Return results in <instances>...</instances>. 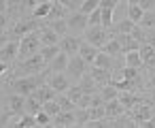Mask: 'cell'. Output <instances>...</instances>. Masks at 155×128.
Returning <instances> with one entry per match:
<instances>
[{"instance_id": "obj_33", "label": "cell", "mask_w": 155, "mask_h": 128, "mask_svg": "<svg viewBox=\"0 0 155 128\" xmlns=\"http://www.w3.org/2000/svg\"><path fill=\"white\" fill-rule=\"evenodd\" d=\"M81 88H83V92H89V94L96 92V81H94V77H91L89 73H85V75L81 77Z\"/></svg>"}, {"instance_id": "obj_14", "label": "cell", "mask_w": 155, "mask_h": 128, "mask_svg": "<svg viewBox=\"0 0 155 128\" xmlns=\"http://www.w3.org/2000/svg\"><path fill=\"white\" fill-rule=\"evenodd\" d=\"M49 85H51L55 92H66V90L70 88V81H68V77H66L64 73H55V75H51Z\"/></svg>"}, {"instance_id": "obj_9", "label": "cell", "mask_w": 155, "mask_h": 128, "mask_svg": "<svg viewBox=\"0 0 155 128\" xmlns=\"http://www.w3.org/2000/svg\"><path fill=\"white\" fill-rule=\"evenodd\" d=\"M58 45H60V51H64L66 56H74V54L79 51L81 41H79L77 36H66V34H64V36L60 39V43H58Z\"/></svg>"}, {"instance_id": "obj_27", "label": "cell", "mask_w": 155, "mask_h": 128, "mask_svg": "<svg viewBox=\"0 0 155 128\" xmlns=\"http://www.w3.org/2000/svg\"><path fill=\"white\" fill-rule=\"evenodd\" d=\"M149 117H153V115H151V107H147V105L138 107V105H136V109H134V122L140 124V122H144V119H149Z\"/></svg>"}, {"instance_id": "obj_49", "label": "cell", "mask_w": 155, "mask_h": 128, "mask_svg": "<svg viewBox=\"0 0 155 128\" xmlns=\"http://www.w3.org/2000/svg\"><path fill=\"white\" fill-rule=\"evenodd\" d=\"M89 102H91V94H89V92H83V96L79 98L77 107H83V109H87V107H89Z\"/></svg>"}, {"instance_id": "obj_52", "label": "cell", "mask_w": 155, "mask_h": 128, "mask_svg": "<svg viewBox=\"0 0 155 128\" xmlns=\"http://www.w3.org/2000/svg\"><path fill=\"white\" fill-rule=\"evenodd\" d=\"M21 2H24V7H26V9H34L36 5H41V2H43V0H21Z\"/></svg>"}, {"instance_id": "obj_20", "label": "cell", "mask_w": 155, "mask_h": 128, "mask_svg": "<svg viewBox=\"0 0 155 128\" xmlns=\"http://www.w3.org/2000/svg\"><path fill=\"white\" fill-rule=\"evenodd\" d=\"M41 109H43V102L36 98V94H34V92H32V94H28V96H26V107H24V111H28V113L36 115Z\"/></svg>"}, {"instance_id": "obj_50", "label": "cell", "mask_w": 155, "mask_h": 128, "mask_svg": "<svg viewBox=\"0 0 155 128\" xmlns=\"http://www.w3.org/2000/svg\"><path fill=\"white\" fill-rule=\"evenodd\" d=\"M138 7H140L142 11H153L155 0H138Z\"/></svg>"}, {"instance_id": "obj_11", "label": "cell", "mask_w": 155, "mask_h": 128, "mask_svg": "<svg viewBox=\"0 0 155 128\" xmlns=\"http://www.w3.org/2000/svg\"><path fill=\"white\" fill-rule=\"evenodd\" d=\"M51 126H77V119H74V111H60L58 115H53L51 119Z\"/></svg>"}, {"instance_id": "obj_4", "label": "cell", "mask_w": 155, "mask_h": 128, "mask_svg": "<svg viewBox=\"0 0 155 128\" xmlns=\"http://www.w3.org/2000/svg\"><path fill=\"white\" fill-rule=\"evenodd\" d=\"M85 41L91 43L94 47H104V43L108 41V32L102 24L100 26H89L87 32H85Z\"/></svg>"}, {"instance_id": "obj_15", "label": "cell", "mask_w": 155, "mask_h": 128, "mask_svg": "<svg viewBox=\"0 0 155 128\" xmlns=\"http://www.w3.org/2000/svg\"><path fill=\"white\" fill-rule=\"evenodd\" d=\"M104 113H106V117H110V119H117V117L123 113V105L119 102V98L106 100V102H104Z\"/></svg>"}, {"instance_id": "obj_55", "label": "cell", "mask_w": 155, "mask_h": 128, "mask_svg": "<svg viewBox=\"0 0 155 128\" xmlns=\"http://www.w3.org/2000/svg\"><path fill=\"white\" fill-rule=\"evenodd\" d=\"M0 13H7V0H0Z\"/></svg>"}, {"instance_id": "obj_53", "label": "cell", "mask_w": 155, "mask_h": 128, "mask_svg": "<svg viewBox=\"0 0 155 128\" xmlns=\"http://www.w3.org/2000/svg\"><path fill=\"white\" fill-rule=\"evenodd\" d=\"M7 41H11V36H9V32H2V30H0V47H2Z\"/></svg>"}, {"instance_id": "obj_48", "label": "cell", "mask_w": 155, "mask_h": 128, "mask_svg": "<svg viewBox=\"0 0 155 128\" xmlns=\"http://www.w3.org/2000/svg\"><path fill=\"white\" fill-rule=\"evenodd\" d=\"M130 36H132V39H136L138 43H144V41H147V36H144V32H142V28H138V26H134V28H132V32H130Z\"/></svg>"}, {"instance_id": "obj_30", "label": "cell", "mask_w": 155, "mask_h": 128, "mask_svg": "<svg viewBox=\"0 0 155 128\" xmlns=\"http://www.w3.org/2000/svg\"><path fill=\"white\" fill-rule=\"evenodd\" d=\"M11 126H17V128H32V126H36V117H34L32 113H26V115H21L15 124H11Z\"/></svg>"}, {"instance_id": "obj_3", "label": "cell", "mask_w": 155, "mask_h": 128, "mask_svg": "<svg viewBox=\"0 0 155 128\" xmlns=\"http://www.w3.org/2000/svg\"><path fill=\"white\" fill-rule=\"evenodd\" d=\"M45 66H47V62H45V60H43V56L36 51V54H32V56L24 58V62L19 64V71H21L24 75H34V73H41Z\"/></svg>"}, {"instance_id": "obj_16", "label": "cell", "mask_w": 155, "mask_h": 128, "mask_svg": "<svg viewBox=\"0 0 155 128\" xmlns=\"http://www.w3.org/2000/svg\"><path fill=\"white\" fill-rule=\"evenodd\" d=\"M34 94H36V98L41 100V102H47V100H53L55 96H58V92L49 85V83H41L36 90H34Z\"/></svg>"}, {"instance_id": "obj_19", "label": "cell", "mask_w": 155, "mask_h": 128, "mask_svg": "<svg viewBox=\"0 0 155 128\" xmlns=\"http://www.w3.org/2000/svg\"><path fill=\"white\" fill-rule=\"evenodd\" d=\"M66 13H68V9H66L64 5H60L58 0H53V2H51V11H49V15H47V22H51V19H64Z\"/></svg>"}, {"instance_id": "obj_26", "label": "cell", "mask_w": 155, "mask_h": 128, "mask_svg": "<svg viewBox=\"0 0 155 128\" xmlns=\"http://www.w3.org/2000/svg\"><path fill=\"white\" fill-rule=\"evenodd\" d=\"M125 66H134V68H140V66H142V60H140L138 49L125 51Z\"/></svg>"}, {"instance_id": "obj_12", "label": "cell", "mask_w": 155, "mask_h": 128, "mask_svg": "<svg viewBox=\"0 0 155 128\" xmlns=\"http://www.w3.org/2000/svg\"><path fill=\"white\" fill-rule=\"evenodd\" d=\"M77 54H79L87 64H94V60H96V56H98V47H94L91 43L85 41V43L79 45V51H77Z\"/></svg>"}, {"instance_id": "obj_51", "label": "cell", "mask_w": 155, "mask_h": 128, "mask_svg": "<svg viewBox=\"0 0 155 128\" xmlns=\"http://www.w3.org/2000/svg\"><path fill=\"white\" fill-rule=\"evenodd\" d=\"M119 2L117 0H100V7H104V9H115Z\"/></svg>"}, {"instance_id": "obj_45", "label": "cell", "mask_w": 155, "mask_h": 128, "mask_svg": "<svg viewBox=\"0 0 155 128\" xmlns=\"http://www.w3.org/2000/svg\"><path fill=\"white\" fill-rule=\"evenodd\" d=\"M87 24L89 26H100V7H96L91 13H87Z\"/></svg>"}, {"instance_id": "obj_18", "label": "cell", "mask_w": 155, "mask_h": 128, "mask_svg": "<svg viewBox=\"0 0 155 128\" xmlns=\"http://www.w3.org/2000/svg\"><path fill=\"white\" fill-rule=\"evenodd\" d=\"M38 36H41V43H43V45H58V43H60V39H62V36H60L58 32H53L49 26H47V28H43Z\"/></svg>"}, {"instance_id": "obj_47", "label": "cell", "mask_w": 155, "mask_h": 128, "mask_svg": "<svg viewBox=\"0 0 155 128\" xmlns=\"http://www.w3.org/2000/svg\"><path fill=\"white\" fill-rule=\"evenodd\" d=\"M58 2H60V5H64L68 11H79L83 0H58Z\"/></svg>"}, {"instance_id": "obj_59", "label": "cell", "mask_w": 155, "mask_h": 128, "mask_svg": "<svg viewBox=\"0 0 155 128\" xmlns=\"http://www.w3.org/2000/svg\"><path fill=\"white\" fill-rule=\"evenodd\" d=\"M117 2H119V0H117Z\"/></svg>"}, {"instance_id": "obj_41", "label": "cell", "mask_w": 155, "mask_h": 128, "mask_svg": "<svg viewBox=\"0 0 155 128\" xmlns=\"http://www.w3.org/2000/svg\"><path fill=\"white\" fill-rule=\"evenodd\" d=\"M55 100L60 102V107H62L64 111H74V109H77V105H74L68 96H55Z\"/></svg>"}, {"instance_id": "obj_35", "label": "cell", "mask_w": 155, "mask_h": 128, "mask_svg": "<svg viewBox=\"0 0 155 128\" xmlns=\"http://www.w3.org/2000/svg\"><path fill=\"white\" fill-rule=\"evenodd\" d=\"M43 111H45V113H49V115L53 117V115H58V113L62 111V107H60V102L53 98V100H47V102H43Z\"/></svg>"}, {"instance_id": "obj_8", "label": "cell", "mask_w": 155, "mask_h": 128, "mask_svg": "<svg viewBox=\"0 0 155 128\" xmlns=\"http://www.w3.org/2000/svg\"><path fill=\"white\" fill-rule=\"evenodd\" d=\"M34 28H36V22H34V19H21V22H17V24L13 26V30L9 32V36H11V39H21L24 34L32 32Z\"/></svg>"}, {"instance_id": "obj_44", "label": "cell", "mask_w": 155, "mask_h": 128, "mask_svg": "<svg viewBox=\"0 0 155 128\" xmlns=\"http://www.w3.org/2000/svg\"><path fill=\"white\" fill-rule=\"evenodd\" d=\"M134 26H136V24H134V22H130V19L119 22V26H117V34H130Z\"/></svg>"}, {"instance_id": "obj_57", "label": "cell", "mask_w": 155, "mask_h": 128, "mask_svg": "<svg viewBox=\"0 0 155 128\" xmlns=\"http://www.w3.org/2000/svg\"><path fill=\"white\" fill-rule=\"evenodd\" d=\"M127 5H138V0H127Z\"/></svg>"}, {"instance_id": "obj_5", "label": "cell", "mask_w": 155, "mask_h": 128, "mask_svg": "<svg viewBox=\"0 0 155 128\" xmlns=\"http://www.w3.org/2000/svg\"><path fill=\"white\" fill-rule=\"evenodd\" d=\"M66 73H68V77H72V79H81V77L87 73V62H85L79 54H74V56L68 60V64H66Z\"/></svg>"}, {"instance_id": "obj_25", "label": "cell", "mask_w": 155, "mask_h": 128, "mask_svg": "<svg viewBox=\"0 0 155 128\" xmlns=\"http://www.w3.org/2000/svg\"><path fill=\"white\" fill-rule=\"evenodd\" d=\"M102 51H104V54H108V56H119V54H123V51H121V43H119V39L106 41V43H104V47H102Z\"/></svg>"}, {"instance_id": "obj_42", "label": "cell", "mask_w": 155, "mask_h": 128, "mask_svg": "<svg viewBox=\"0 0 155 128\" xmlns=\"http://www.w3.org/2000/svg\"><path fill=\"white\" fill-rule=\"evenodd\" d=\"M34 117H36V126H49V124H51V119H53V117H51L49 113H45L43 109H41Z\"/></svg>"}, {"instance_id": "obj_7", "label": "cell", "mask_w": 155, "mask_h": 128, "mask_svg": "<svg viewBox=\"0 0 155 128\" xmlns=\"http://www.w3.org/2000/svg\"><path fill=\"white\" fill-rule=\"evenodd\" d=\"M17 49H19V43H15V39L7 41L2 47H0V62L11 64V62L17 58Z\"/></svg>"}, {"instance_id": "obj_10", "label": "cell", "mask_w": 155, "mask_h": 128, "mask_svg": "<svg viewBox=\"0 0 155 128\" xmlns=\"http://www.w3.org/2000/svg\"><path fill=\"white\" fill-rule=\"evenodd\" d=\"M138 54H140L142 64H147V66L155 68V47H153V45H149V43L144 41V43L138 47Z\"/></svg>"}, {"instance_id": "obj_58", "label": "cell", "mask_w": 155, "mask_h": 128, "mask_svg": "<svg viewBox=\"0 0 155 128\" xmlns=\"http://www.w3.org/2000/svg\"><path fill=\"white\" fill-rule=\"evenodd\" d=\"M151 83H153V85H155V73H153V75H151Z\"/></svg>"}, {"instance_id": "obj_22", "label": "cell", "mask_w": 155, "mask_h": 128, "mask_svg": "<svg viewBox=\"0 0 155 128\" xmlns=\"http://www.w3.org/2000/svg\"><path fill=\"white\" fill-rule=\"evenodd\" d=\"M38 54L43 56V60L49 64L58 54H60V45H41V49H38Z\"/></svg>"}, {"instance_id": "obj_32", "label": "cell", "mask_w": 155, "mask_h": 128, "mask_svg": "<svg viewBox=\"0 0 155 128\" xmlns=\"http://www.w3.org/2000/svg\"><path fill=\"white\" fill-rule=\"evenodd\" d=\"M49 28H51L53 32H58L60 36H64V34L68 32V26H66V19H51V22H49Z\"/></svg>"}, {"instance_id": "obj_43", "label": "cell", "mask_w": 155, "mask_h": 128, "mask_svg": "<svg viewBox=\"0 0 155 128\" xmlns=\"http://www.w3.org/2000/svg\"><path fill=\"white\" fill-rule=\"evenodd\" d=\"M21 9H24L21 0H7V11H11V15H17Z\"/></svg>"}, {"instance_id": "obj_38", "label": "cell", "mask_w": 155, "mask_h": 128, "mask_svg": "<svg viewBox=\"0 0 155 128\" xmlns=\"http://www.w3.org/2000/svg\"><path fill=\"white\" fill-rule=\"evenodd\" d=\"M89 111V119H104L106 113H104V105H96V107H87Z\"/></svg>"}, {"instance_id": "obj_29", "label": "cell", "mask_w": 155, "mask_h": 128, "mask_svg": "<svg viewBox=\"0 0 155 128\" xmlns=\"http://www.w3.org/2000/svg\"><path fill=\"white\" fill-rule=\"evenodd\" d=\"M100 96H102V100L106 102V100H113V98H117V96H119V90H117L113 83H106V85L100 90Z\"/></svg>"}, {"instance_id": "obj_23", "label": "cell", "mask_w": 155, "mask_h": 128, "mask_svg": "<svg viewBox=\"0 0 155 128\" xmlns=\"http://www.w3.org/2000/svg\"><path fill=\"white\" fill-rule=\"evenodd\" d=\"M119 102L123 105V109H127V107H136V105H140V100L134 96V94H130V90H123V92H119Z\"/></svg>"}, {"instance_id": "obj_40", "label": "cell", "mask_w": 155, "mask_h": 128, "mask_svg": "<svg viewBox=\"0 0 155 128\" xmlns=\"http://www.w3.org/2000/svg\"><path fill=\"white\" fill-rule=\"evenodd\" d=\"M96 7H100V0H83V2H81V9H79V11L87 15V13H91V11H94Z\"/></svg>"}, {"instance_id": "obj_24", "label": "cell", "mask_w": 155, "mask_h": 128, "mask_svg": "<svg viewBox=\"0 0 155 128\" xmlns=\"http://www.w3.org/2000/svg\"><path fill=\"white\" fill-rule=\"evenodd\" d=\"M94 66H100V68L110 71V68H113V56H108V54H104V51H98V56H96V60H94Z\"/></svg>"}, {"instance_id": "obj_36", "label": "cell", "mask_w": 155, "mask_h": 128, "mask_svg": "<svg viewBox=\"0 0 155 128\" xmlns=\"http://www.w3.org/2000/svg\"><path fill=\"white\" fill-rule=\"evenodd\" d=\"M74 119H77V126H85V124L89 122V111L83 109V107L74 109Z\"/></svg>"}, {"instance_id": "obj_39", "label": "cell", "mask_w": 155, "mask_h": 128, "mask_svg": "<svg viewBox=\"0 0 155 128\" xmlns=\"http://www.w3.org/2000/svg\"><path fill=\"white\" fill-rule=\"evenodd\" d=\"M138 24H140V28H153V26H155V15H153L151 11H144Z\"/></svg>"}, {"instance_id": "obj_1", "label": "cell", "mask_w": 155, "mask_h": 128, "mask_svg": "<svg viewBox=\"0 0 155 128\" xmlns=\"http://www.w3.org/2000/svg\"><path fill=\"white\" fill-rule=\"evenodd\" d=\"M43 79H45V75H26V77L15 79V81L11 83V88H13L17 94L28 96V94H32V92H34V90L43 83Z\"/></svg>"}, {"instance_id": "obj_6", "label": "cell", "mask_w": 155, "mask_h": 128, "mask_svg": "<svg viewBox=\"0 0 155 128\" xmlns=\"http://www.w3.org/2000/svg\"><path fill=\"white\" fill-rule=\"evenodd\" d=\"M66 26H68V30L85 32V28L89 26V24H87V15L81 13V11H72V13L68 15V19H66Z\"/></svg>"}, {"instance_id": "obj_56", "label": "cell", "mask_w": 155, "mask_h": 128, "mask_svg": "<svg viewBox=\"0 0 155 128\" xmlns=\"http://www.w3.org/2000/svg\"><path fill=\"white\" fill-rule=\"evenodd\" d=\"M7 68H9V64H5V62H0V75H5V73H7Z\"/></svg>"}, {"instance_id": "obj_21", "label": "cell", "mask_w": 155, "mask_h": 128, "mask_svg": "<svg viewBox=\"0 0 155 128\" xmlns=\"http://www.w3.org/2000/svg\"><path fill=\"white\" fill-rule=\"evenodd\" d=\"M89 75L94 77V81H96V83H102V85H106V83H110V73H108L106 68H100V66H94Z\"/></svg>"}, {"instance_id": "obj_17", "label": "cell", "mask_w": 155, "mask_h": 128, "mask_svg": "<svg viewBox=\"0 0 155 128\" xmlns=\"http://www.w3.org/2000/svg\"><path fill=\"white\" fill-rule=\"evenodd\" d=\"M66 64H68V56L64 54V51H60L47 66H49V73L53 71V73H62V71H66Z\"/></svg>"}, {"instance_id": "obj_37", "label": "cell", "mask_w": 155, "mask_h": 128, "mask_svg": "<svg viewBox=\"0 0 155 128\" xmlns=\"http://www.w3.org/2000/svg\"><path fill=\"white\" fill-rule=\"evenodd\" d=\"M66 96L77 105V102H79V98L83 96V88H81V85H70V88L66 90Z\"/></svg>"}, {"instance_id": "obj_28", "label": "cell", "mask_w": 155, "mask_h": 128, "mask_svg": "<svg viewBox=\"0 0 155 128\" xmlns=\"http://www.w3.org/2000/svg\"><path fill=\"white\" fill-rule=\"evenodd\" d=\"M49 11H51V0H43L41 5L34 7V19H43V17H47Z\"/></svg>"}, {"instance_id": "obj_13", "label": "cell", "mask_w": 155, "mask_h": 128, "mask_svg": "<svg viewBox=\"0 0 155 128\" xmlns=\"http://www.w3.org/2000/svg\"><path fill=\"white\" fill-rule=\"evenodd\" d=\"M7 107H9V113H21L24 107H26V96L24 94H11L9 100H7Z\"/></svg>"}, {"instance_id": "obj_2", "label": "cell", "mask_w": 155, "mask_h": 128, "mask_svg": "<svg viewBox=\"0 0 155 128\" xmlns=\"http://www.w3.org/2000/svg\"><path fill=\"white\" fill-rule=\"evenodd\" d=\"M41 36L32 30V32H28V34H24L21 39H19V49H17V54L21 56V58H28V56H32V54H36L38 49H41Z\"/></svg>"}, {"instance_id": "obj_31", "label": "cell", "mask_w": 155, "mask_h": 128, "mask_svg": "<svg viewBox=\"0 0 155 128\" xmlns=\"http://www.w3.org/2000/svg\"><path fill=\"white\" fill-rule=\"evenodd\" d=\"M142 13H144V11H142L138 5H127V19H130V22L138 24L140 17H142Z\"/></svg>"}, {"instance_id": "obj_54", "label": "cell", "mask_w": 155, "mask_h": 128, "mask_svg": "<svg viewBox=\"0 0 155 128\" xmlns=\"http://www.w3.org/2000/svg\"><path fill=\"white\" fill-rule=\"evenodd\" d=\"M7 22H9V17H7V13H0V30H2V28L7 26Z\"/></svg>"}, {"instance_id": "obj_34", "label": "cell", "mask_w": 155, "mask_h": 128, "mask_svg": "<svg viewBox=\"0 0 155 128\" xmlns=\"http://www.w3.org/2000/svg\"><path fill=\"white\" fill-rule=\"evenodd\" d=\"M113 11H115V9H104V7H100V24H102L104 28L113 26Z\"/></svg>"}, {"instance_id": "obj_46", "label": "cell", "mask_w": 155, "mask_h": 128, "mask_svg": "<svg viewBox=\"0 0 155 128\" xmlns=\"http://www.w3.org/2000/svg\"><path fill=\"white\" fill-rule=\"evenodd\" d=\"M136 77H138V68H134V66H125V68L121 71V79H132V81H136Z\"/></svg>"}]
</instances>
